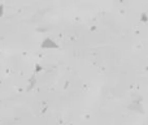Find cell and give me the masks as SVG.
<instances>
[{
  "label": "cell",
  "mask_w": 148,
  "mask_h": 125,
  "mask_svg": "<svg viewBox=\"0 0 148 125\" xmlns=\"http://www.w3.org/2000/svg\"><path fill=\"white\" fill-rule=\"evenodd\" d=\"M42 48H59V46L51 38H46L42 43Z\"/></svg>",
  "instance_id": "cell-1"
},
{
  "label": "cell",
  "mask_w": 148,
  "mask_h": 125,
  "mask_svg": "<svg viewBox=\"0 0 148 125\" xmlns=\"http://www.w3.org/2000/svg\"><path fill=\"white\" fill-rule=\"evenodd\" d=\"M35 82H36V79H35V76H33V77H31V81H30V85H29V86H27V90L33 89V87H34V85H35Z\"/></svg>",
  "instance_id": "cell-2"
},
{
  "label": "cell",
  "mask_w": 148,
  "mask_h": 125,
  "mask_svg": "<svg viewBox=\"0 0 148 125\" xmlns=\"http://www.w3.org/2000/svg\"><path fill=\"white\" fill-rule=\"evenodd\" d=\"M42 70V66L39 65V64H36V66H35V73H38V72H40Z\"/></svg>",
  "instance_id": "cell-3"
},
{
  "label": "cell",
  "mask_w": 148,
  "mask_h": 125,
  "mask_svg": "<svg viewBox=\"0 0 148 125\" xmlns=\"http://www.w3.org/2000/svg\"><path fill=\"white\" fill-rule=\"evenodd\" d=\"M3 8H4V5H3V4H0V16L3 15Z\"/></svg>",
  "instance_id": "cell-4"
},
{
  "label": "cell",
  "mask_w": 148,
  "mask_h": 125,
  "mask_svg": "<svg viewBox=\"0 0 148 125\" xmlns=\"http://www.w3.org/2000/svg\"><path fill=\"white\" fill-rule=\"evenodd\" d=\"M142 18H143V21H146L147 20V16L146 15H142Z\"/></svg>",
  "instance_id": "cell-5"
}]
</instances>
